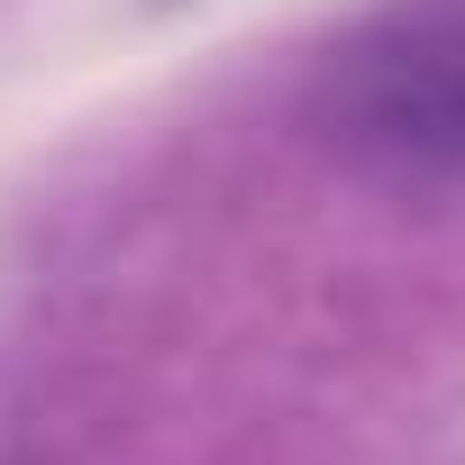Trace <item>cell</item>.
Segmentation results:
<instances>
[{
  "instance_id": "obj_1",
  "label": "cell",
  "mask_w": 465,
  "mask_h": 465,
  "mask_svg": "<svg viewBox=\"0 0 465 465\" xmlns=\"http://www.w3.org/2000/svg\"><path fill=\"white\" fill-rule=\"evenodd\" d=\"M320 128L383 173L465 183V0H365L320 55Z\"/></svg>"
}]
</instances>
